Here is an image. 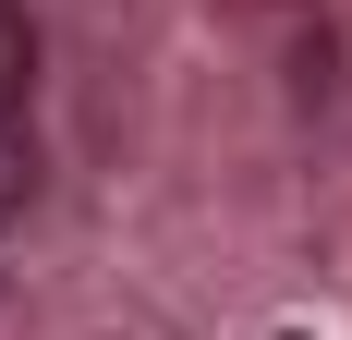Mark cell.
<instances>
[{"mask_svg": "<svg viewBox=\"0 0 352 340\" xmlns=\"http://www.w3.org/2000/svg\"><path fill=\"white\" fill-rule=\"evenodd\" d=\"M25 206H36V146L12 134V122H0V231H12Z\"/></svg>", "mask_w": 352, "mask_h": 340, "instance_id": "7a4b0ae2", "label": "cell"}, {"mask_svg": "<svg viewBox=\"0 0 352 340\" xmlns=\"http://www.w3.org/2000/svg\"><path fill=\"white\" fill-rule=\"evenodd\" d=\"M280 340H304V328H280Z\"/></svg>", "mask_w": 352, "mask_h": 340, "instance_id": "3957f363", "label": "cell"}, {"mask_svg": "<svg viewBox=\"0 0 352 340\" xmlns=\"http://www.w3.org/2000/svg\"><path fill=\"white\" fill-rule=\"evenodd\" d=\"M36 98V25H25V0H0V122Z\"/></svg>", "mask_w": 352, "mask_h": 340, "instance_id": "6da1fadb", "label": "cell"}]
</instances>
